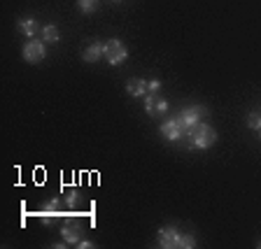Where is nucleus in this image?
<instances>
[{
    "label": "nucleus",
    "mask_w": 261,
    "mask_h": 249,
    "mask_svg": "<svg viewBox=\"0 0 261 249\" xmlns=\"http://www.w3.org/2000/svg\"><path fill=\"white\" fill-rule=\"evenodd\" d=\"M61 203L65 205V210H75V207L82 203L80 191H77V189H68V191L63 193V198H61Z\"/></svg>",
    "instance_id": "nucleus-13"
},
{
    "label": "nucleus",
    "mask_w": 261,
    "mask_h": 249,
    "mask_svg": "<svg viewBox=\"0 0 261 249\" xmlns=\"http://www.w3.org/2000/svg\"><path fill=\"white\" fill-rule=\"evenodd\" d=\"M47 56V47H44V40H26V44H23V59L28 61V63H40V61Z\"/></svg>",
    "instance_id": "nucleus-5"
},
{
    "label": "nucleus",
    "mask_w": 261,
    "mask_h": 249,
    "mask_svg": "<svg viewBox=\"0 0 261 249\" xmlns=\"http://www.w3.org/2000/svg\"><path fill=\"white\" fill-rule=\"evenodd\" d=\"M103 44L100 42H93V44H89L87 49H84V54H82V59L87 61V63H96V61H100L103 59Z\"/></svg>",
    "instance_id": "nucleus-12"
},
{
    "label": "nucleus",
    "mask_w": 261,
    "mask_h": 249,
    "mask_svg": "<svg viewBox=\"0 0 261 249\" xmlns=\"http://www.w3.org/2000/svg\"><path fill=\"white\" fill-rule=\"evenodd\" d=\"M103 59L108 61L110 65H121L126 59H128V49H126V44L121 42V40L112 38L108 40V42H103Z\"/></svg>",
    "instance_id": "nucleus-4"
},
{
    "label": "nucleus",
    "mask_w": 261,
    "mask_h": 249,
    "mask_svg": "<svg viewBox=\"0 0 261 249\" xmlns=\"http://www.w3.org/2000/svg\"><path fill=\"white\" fill-rule=\"evenodd\" d=\"M161 135L166 137L168 142H182V140H187V135H185V130H182V126L177 124V119H166L161 124Z\"/></svg>",
    "instance_id": "nucleus-7"
},
{
    "label": "nucleus",
    "mask_w": 261,
    "mask_h": 249,
    "mask_svg": "<svg viewBox=\"0 0 261 249\" xmlns=\"http://www.w3.org/2000/svg\"><path fill=\"white\" fill-rule=\"evenodd\" d=\"M256 247H259V249H261V240H259V242H256Z\"/></svg>",
    "instance_id": "nucleus-19"
},
{
    "label": "nucleus",
    "mask_w": 261,
    "mask_h": 249,
    "mask_svg": "<svg viewBox=\"0 0 261 249\" xmlns=\"http://www.w3.org/2000/svg\"><path fill=\"white\" fill-rule=\"evenodd\" d=\"M247 126H250L252 130H261V112H252L250 117H247Z\"/></svg>",
    "instance_id": "nucleus-16"
},
{
    "label": "nucleus",
    "mask_w": 261,
    "mask_h": 249,
    "mask_svg": "<svg viewBox=\"0 0 261 249\" xmlns=\"http://www.w3.org/2000/svg\"><path fill=\"white\" fill-rule=\"evenodd\" d=\"M63 212H65V205L61 203V198H51V201L44 205V210L40 212V219H42L44 224H49L54 217H61Z\"/></svg>",
    "instance_id": "nucleus-8"
},
{
    "label": "nucleus",
    "mask_w": 261,
    "mask_h": 249,
    "mask_svg": "<svg viewBox=\"0 0 261 249\" xmlns=\"http://www.w3.org/2000/svg\"><path fill=\"white\" fill-rule=\"evenodd\" d=\"M205 117H210L207 107H203V105H191V107H185V109H182V112H179L175 119H177V124L182 126V130H185L187 140H189L191 130H194L198 124H203V121H205Z\"/></svg>",
    "instance_id": "nucleus-2"
},
{
    "label": "nucleus",
    "mask_w": 261,
    "mask_h": 249,
    "mask_svg": "<svg viewBox=\"0 0 261 249\" xmlns=\"http://www.w3.org/2000/svg\"><path fill=\"white\" fill-rule=\"evenodd\" d=\"M16 28H19L26 38H33V35L40 31V23H38V19H33V16H21V19L16 21Z\"/></svg>",
    "instance_id": "nucleus-10"
},
{
    "label": "nucleus",
    "mask_w": 261,
    "mask_h": 249,
    "mask_svg": "<svg viewBox=\"0 0 261 249\" xmlns=\"http://www.w3.org/2000/svg\"><path fill=\"white\" fill-rule=\"evenodd\" d=\"M259 137H261V130H259Z\"/></svg>",
    "instance_id": "nucleus-21"
},
{
    "label": "nucleus",
    "mask_w": 261,
    "mask_h": 249,
    "mask_svg": "<svg viewBox=\"0 0 261 249\" xmlns=\"http://www.w3.org/2000/svg\"><path fill=\"white\" fill-rule=\"evenodd\" d=\"M77 247H80V249H91L93 242H89V240H80V242H77Z\"/></svg>",
    "instance_id": "nucleus-18"
},
{
    "label": "nucleus",
    "mask_w": 261,
    "mask_h": 249,
    "mask_svg": "<svg viewBox=\"0 0 261 249\" xmlns=\"http://www.w3.org/2000/svg\"><path fill=\"white\" fill-rule=\"evenodd\" d=\"M126 91H128L133 98H142V96H147V93H149L147 79H128V84H126Z\"/></svg>",
    "instance_id": "nucleus-11"
},
{
    "label": "nucleus",
    "mask_w": 261,
    "mask_h": 249,
    "mask_svg": "<svg viewBox=\"0 0 261 249\" xmlns=\"http://www.w3.org/2000/svg\"><path fill=\"white\" fill-rule=\"evenodd\" d=\"M42 40H44V42H59V40H61L59 26H54V23H47V26H42Z\"/></svg>",
    "instance_id": "nucleus-14"
},
{
    "label": "nucleus",
    "mask_w": 261,
    "mask_h": 249,
    "mask_svg": "<svg viewBox=\"0 0 261 249\" xmlns=\"http://www.w3.org/2000/svg\"><path fill=\"white\" fill-rule=\"evenodd\" d=\"M112 3H121V0H112Z\"/></svg>",
    "instance_id": "nucleus-20"
},
{
    "label": "nucleus",
    "mask_w": 261,
    "mask_h": 249,
    "mask_svg": "<svg viewBox=\"0 0 261 249\" xmlns=\"http://www.w3.org/2000/svg\"><path fill=\"white\" fill-rule=\"evenodd\" d=\"M145 109L149 117H163L168 112V100L161 93H147L145 96Z\"/></svg>",
    "instance_id": "nucleus-6"
},
{
    "label": "nucleus",
    "mask_w": 261,
    "mask_h": 249,
    "mask_svg": "<svg viewBox=\"0 0 261 249\" xmlns=\"http://www.w3.org/2000/svg\"><path fill=\"white\" fill-rule=\"evenodd\" d=\"M189 142L194 147H198V149H207V147H212L215 142H217V130L203 121V124H198L194 130H191Z\"/></svg>",
    "instance_id": "nucleus-3"
},
{
    "label": "nucleus",
    "mask_w": 261,
    "mask_h": 249,
    "mask_svg": "<svg viewBox=\"0 0 261 249\" xmlns=\"http://www.w3.org/2000/svg\"><path fill=\"white\" fill-rule=\"evenodd\" d=\"M77 5H80V10L84 12V14H91L98 7V0H77Z\"/></svg>",
    "instance_id": "nucleus-15"
},
{
    "label": "nucleus",
    "mask_w": 261,
    "mask_h": 249,
    "mask_svg": "<svg viewBox=\"0 0 261 249\" xmlns=\"http://www.w3.org/2000/svg\"><path fill=\"white\" fill-rule=\"evenodd\" d=\"M147 87H149V93H159V89H161V81H159V79H149V81H147Z\"/></svg>",
    "instance_id": "nucleus-17"
},
{
    "label": "nucleus",
    "mask_w": 261,
    "mask_h": 249,
    "mask_svg": "<svg viewBox=\"0 0 261 249\" xmlns=\"http://www.w3.org/2000/svg\"><path fill=\"white\" fill-rule=\"evenodd\" d=\"M156 244L161 249H194L196 247V240H194V235L179 233L175 226H166V228H161V231H159Z\"/></svg>",
    "instance_id": "nucleus-1"
},
{
    "label": "nucleus",
    "mask_w": 261,
    "mask_h": 249,
    "mask_svg": "<svg viewBox=\"0 0 261 249\" xmlns=\"http://www.w3.org/2000/svg\"><path fill=\"white\" fill-rule=\"evenodd\" d=\"M61 238L68 242V247H77V242L82 240V228L77 224H63L61 228Z\"/></svg>",
    "instance_id": "nucleus-9"
}]
</instances>
